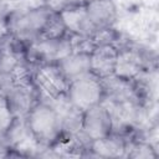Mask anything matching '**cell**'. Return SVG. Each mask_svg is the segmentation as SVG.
<instances>
[{"instance_id": "obj_2", "label": "cell", "mask_w": 159, "mask_h": 159, "mask_svg": "<svg viewBox=\"0 0 159 159\" xmlns=\"http://www.w3.org/2000/svg\"><path fill=\"white\" fill-rule=\"evenodd\" d=\"M26 119L39 144L52 148L63 139L60 117L51 104L39 101L26 116Z\"/></svg>"}, {"instance_id": "obj_14", "label": "cell", "mask_w": 159, "mask_h": 159, "mask_svg": "<svg viewBox=\"0 0 159 159\" xmlns=\"http://www.w3.org/2000/svg\"><path fill=\"white\" fill-rule=\"evenodd\" d=\"M57 66L60 67L62 75L67 80V82H72L80 77H83L91 73V61L89 53L82 52H70L65 57H62Z\"/></svg>"}, {"instance_id": "obj_10", "label": "cell", "mask_w": 159, "mask_h": 159, "mask_svg": "<svg viewBox=\"0 0 159 159\" xmlns=\"http://www.w3.org/2000/svg\"><path fill=\"white\" fill-rule=\"evenodd\" d=\"M130 137V135H129ZM118 133L94 139L91 143V157L94 158H125L128 138Z\"/></svg>"}, {"instance_id": "obj_9", "label": "cell", "mask_w": 159, "mask_h": 159, "mask_svg": "<svg viewBox=\"0 0 159 159\" xmlns=\"http://www.w3.org/2000/svg\"><path fill=\"white\" fill-rule=\"evenodd\" d=\"M101 82L103 87V102L106 103L116 104V103H123L128 101L143 102L138 97L133 80H125L117 75H112L106 78H102Z\"/></svg>"}, {"instance_id": "obj_12", "label": "cell", "mask_w": 159, "mask_h": 159, "mask_svg": "<svg viewBox=\"0 0 159 159\" xmlns=\"http://www.w3.org/2000/svg\"><path fill=\"white\" fill-rule=\"evenodd\" d=\"M68 34L80 36H92L96 27L91 22L84 5H76L58 12Z\"/></svg>"}, {"instance_id": "obj_11", "label": "cell", "mask_w": 159, "mask_h": 159, "mask_svg": "<svg viewBox=\"0 0 159 159\" xmlns=\"http://www.w3.org/2000/svg\"><path fill=\"white\" fill-rule=\"evenodd\" d=\"M117 52H118V47L113 45L97 46L89 53L91 73L97 76L99 80L114 75Z\"/></svg>"}, {"instance_id": "obj_13", "label": "cell", "mask_w": 159, "mask_h": 159, "mask_svg": "<svg viewBox=\"0 0 159 159\" xmlns=\"http://www.w3.org/2000/svg\"><path fill=\"white\" fill-rule=\"evenodd\" d=\"M84 9L96 30L114 26L118 15L114 0H92L84 4Z\"/></svg>"}, {"instance_id": "obj_6", "label": "cell", "mask_w": 159, "mask_h": 159, "mask_svg": "<svg viewBox=\"0 0 159 159\" xmlns=\"http://www.w3.org/2000/svg\"><path fill=\"white\" fill-rule=\"evenodd\" d=\"M147 71L148 60L139 47L128 43H120L118 46L114 75L125 80H135Z\"/></svg>"}, {"instance_id": "obj_1", "label": "cell", "mask_w": 159, "mask_h": 159, "mask_svg": "<svg viewBox=\"0 0 159 159\" xmlns=\"http://www.w3.org/2000/svg\"><path fill=\"white\" fill-rule=\"evenodd\" d=\"M52 11L39 4L21 9H12L4 15L7 34L24 46L39 39Z\"/></svg>"}, {"instance_id": "obj_15", "label": "cell", "mask_w": 159, "mask_h": 159, "mask_svg": "<svg viewBox=\"0 0 159 159\" xmlns=\"http://www.w3.org/2000/svg\"><path fill=\"white\" fill-rule=\"evenodd\" d=\"M68 36V31L60 16L58 12H53L51 14L50 19L47 20L42 34L40 37H48V39H61V37H66Z\"/></svg>"}, {"instance_id": "obj_19", "label": "cell", "mask_w": 159, "mask_h": 159, "mask_svg": "<svg viewBox=\"0 0 159 159\" xmlns=\"http://www.w3.org/2000/svg\"><path fill=\"white\" fill-rule=\"evenodd\" d=\"M7 157H11L10 148L7 145L5 135H0V158H7Z\"/></svg>"}, {"instance_id": "obj_16", "label": "cell", "mask_w": 159, "mask_h": 159, "mask_svg": "<svg viewBox=\"0 0 159 159\" xmlns=\"http://www.w3.org/2000/svg\"><path fill=\"white\" fill-rule=\"evenodd\" d=\"M92 40L96 47L102 45H113L118 47L120 45V34L114 29V26L98 29L92 35Z\"/></svg>"}, {"instance_id": "obj_17", "label": "cell", "mask_w": 159, "mask_h": 159, "mask_svg": "<svg viewBox=\"0 0 159 159\" xmlns=\"http://www.w3.org/2000/svg\"><path fill=\"white\" fill-rule=\"evenodd\" d=\"M14 119H15V117L7 107L5 96L2 92H0V135L6 134L7 129L12 124Z\"/></svg>"}, {"instance_id": "obj_20", "label": "cell", "mask_w": 159, "mask_h": 159, "mask_svg": "<svg viewBox=\"0 0 159 159\" xmlns=\"http://www.w3.org/2000/svg\"><path fill=\"white\" fill-rule=\"evenodd\" d=\"M0 1H16V0H0Z\"/></svg>"}, {"instance_id": "obj_4", "label": "cell", "mask_w": 159, "mask_h": 159, "mask_svg": "<svg viewBox=\"0 0 159 159\" xmlns=\"http://www.w3.org/2000/svg\"><path fill=\"white\" fill-rule=\"evenodd\" d=\"M34 86L39 92L40 101L51 102L56 98L66 96L68 82L57 63H47L35 66Z\"/></svg>"}, {"instance_id": "obj_8", "label": "cell", "mask_w": 159, "mask_h": 159, "mask_svg": "<svg viewBox=\"0 0 159 159\" xmlns=\"http://www.w3.org/2000/svg\"><path fill=\"white\" fill-rule=\"evenodd\" d=\"M2 93L14 117H26L40 101L34 84H11Z\"/></svg>"}, {"instance_id": "obj_3", "label": "cell", "mask_w": 159, "mask_h": 159, "mask_svg": "<svg viewBox=\"0 0 159 159\" xmlns=\"http://www.w3.org/2000/svg\"><path fill=\"white\" fill-rule=\"evenodd\" d=\"M71 51L68 36L61 39L39 37L25 46V57L32 66L57 63Z\"/></svg>"}, {"instance_id": "obj_7", "label": "cell", "mask_w": 159, "mask_h": 159, "mask_svg": "<svg viewBox=\"0 0 159 159\" xmlns=\"http://www.w3.org/2000/svg\"><path fill=\"white\" fill-rule=\"evenodd\" d=\"M82 130L91 140L107 137L113 132L112 116L103 102L83 112Z\"/></svg>"}, {"instance_id": "obj_18", "label": "cell", "mask_w": 159, "mask_h": 159, "mask_svg": "<svg viewBox=\"0 0 159 159\" xmlns=\"http://www.w3.org/2000/svg\"><path fill=\"white\" fill-rule=\"evenodd\" d=\"M41 4L45 5L47 9H50L53 12H61L68 7H72L76 5H82L81 0H42Z\"/></svg>"}, {"instance_id": "obj_5", "label": "cell", "mask_w": 159, "mask_h": 159, "mask_svg": "<svg viewBox=\"0 0 159 159\" xmlns=\"http://www.w3.org/2000/svg\"><path fill=\"white\" fill-rule=\"evenodd\" d=\"M66 97L71 104L84 112L103 102L102 82L93 73H88L68 83Z\"/></svg>"}]
</instances>
